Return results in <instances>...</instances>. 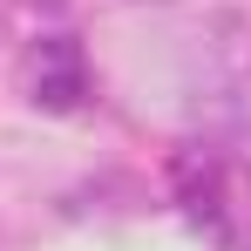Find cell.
I'll return each instance as SVG.
<instances>
[{"label":"cell","instance_id":"6da1fadb","mask_svg":"<svg viewBox=\"0 0 251 251\" xmlns=\"http://www.w3.org/2000/svg\"><path fill=\"white\" fill-rule=\"evenodd\" d=\"M34 102H48V109H75V102H82V61H75V48H61V34L41 48Z\"/></svg>","mask_w":251,"mask_h":251}]
</instances>
